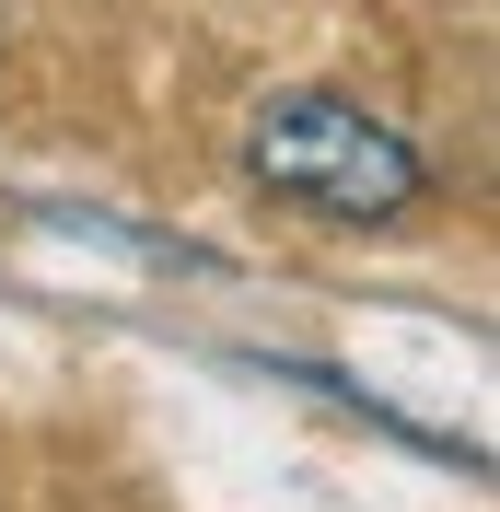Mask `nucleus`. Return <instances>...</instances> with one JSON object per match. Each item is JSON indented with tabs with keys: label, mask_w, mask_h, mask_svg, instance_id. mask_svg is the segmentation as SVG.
Segmentation results:
<instances>
[{
	"label": "nucleus",
	"mask_w": 500,
	"mask_h": 512,
	"mask_svg": "<svg viewBox=\"0 0 500 512\" xmlns=\"http://www.w3.org/2000/svg\"><path fill=\"white\" fill-rule=\"evenodd\" d=\"M245 187L268 210H303L326 233H384L431 198V163L396 117H373L338 82H280L245 117Z\"/></svg>",
	"instance_id": "obj_1"
}]
</instances>
